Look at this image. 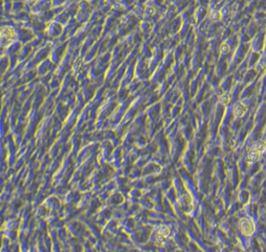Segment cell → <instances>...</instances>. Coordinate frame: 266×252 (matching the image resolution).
<instances>
[{"mask_svg":"<svg viewBox=\"0 0 266 252\" xmlns=\"http://www.w3.org/2000/svg\"><path fill=\"white\" fill-rule=\"evenodd\" d=\"M266 144L263 142H258L253 145L251 149L247 152V159L251 162H254L256 161L259 156L260 153L265 149Z\"/></svg>","mask_w":266,"mask_h":252,"instance_id":"cell-1","label":"cell"},{"mask_svg":"<svg viewBox=\"0 0 266 252\" xmlns=\"http://www.w3.org/2000/svg\"><path fill=\"white\" fill-rule=\"evenodd\" d=\"M240 228L241 232L246 236L251 235L255 229L253 221L250 219H247V218L242 219L240 220Z\"/></svg>","mask_w":266,"mask_h":252,"instance_id":"cell-2","label":"cell"},{"mask_svg":"<svg viewBox=\"0 0 266 252\" xmlns=\"http://www.w3.org/2000/svg\"><path fill=\"white\" fill-rule=\"evenodd\" d=\"M247 108L245 105H243V104L238 102L237 104L234 107V110H233V112H234V115L237 117H241L246 113Z\"/></svg>","mask_w":266,"mask_h":252,"instance_id":"cell-3","label":"cell"},{"mask_svg":"<svg viewBox=\"0 0 266 252\" xmlns=\"http://www.w3.org/2000/svg\"><path fill=\"white\" fill-rule=\"evenodd\" d=\"M220 102L222 104H228L229 102H230V97H229V96H226V95L222 96V97H220Z\"/></svg>","mask_w":266,"mask_h":252,"instance_id":"cell-4","label":"cell"},{"mask_svg":"<svg viewBox=\"0 0 266 252\" xmlns=\"http://www.w3.org/2000/svg\"><path fill=\"white\" fill-rule=\"evenodd\" d=\"M212 18L213 20H218L220 18V13L218 11H213V13H212Z\"/></svg>","mask_w":266,"mask_h":252,"instance_id":"cell-5","label":"cell"},{"mask_svg":"<svg viewBox=\"0 0 266 252\" xmlns=\"http://www.w3.org/2000/svg\"><path fill=\"white\" fill-rule=\"evenodd\" d=\"M221 51L224 53L228 52V51H230V48H229L228 45H222V48H221Z\"/></svg>","mask_w":266,"mask_h":252,"instance_id":"cell-6","label":"cell"}]
</instances>
